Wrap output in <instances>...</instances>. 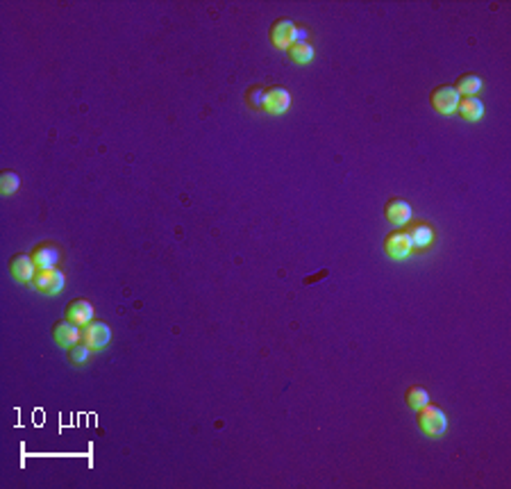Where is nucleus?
Returning a JSON list of instances; mask_svg holds the SVG:
<instances>
[{
  "instance_id": "1",
  "label": "nucleus",
  "mask_w": 511,
  "mask_h": 489,
  "mask_svg": "<svg viewBox=\"0 0 511 489\" xmlns=\"http://www.w3.org/2000/svg\"><path fill=\"white\" fill-rule=\"evenodd\" d=\"M416 423L423 434H427V437H441L448 430V417H445V412L439 408V405H425L416 412Z\"/></svg>"
},
{
  "instance_id": "2",
  "label": "nucleus",
  "mask_w": 511,
  "mask_h": 489,
  "mask_svg": "<svg viewBox=\"0 0 511 489\" xmlns=\"http://www.w3.org/2000/svg\"><path fill=\"white\" fill-rule=\"evenodd\" d=\"M307 37V32L304 30H298V26L293 23L289 18H280L275 21L273 26L268 30V39L273 43L275 48H282V50H289L296 41H304Z\"/></svg>"
},
{
  "instance_id": "3",
  "label": "nucleus",
  "mask_w": 511,
  "mask_h": 489,
  "mask_svg": "<svg viewBox=\"0 0 511 489\" xmlns=\"http://www.w3.org/2000/svg\"><path fill=\"white\" fill-rule=\"evenodd\" d=\"M459 101H461L459 91H457L454 86H450V84L437 86V89L430 94V105L434 107V112H439V114H443V116L454 114Z\"/></svg>"
},
{
  "instance_id": "4",
  "label": "nucleus",
  "mask_w": 511,
  "mask_h": 489,
  "mask_svg": "<svg viewBox=\"0 0 511 489\" xmlns=\"http://www.w3.org/2000/svg\"><path fill=\"white\" fill-rule=\"evenodd\" d=\"M32 282H35L37 291L46 293V296H57V293L67 287V276H64L59 269H46V271H37Z\"/></svg>"
},
{
  "instance_id": "5",
  "label": "nucleus",
  "mask_w": 511,
  "mask_h": 489,
  "mask_svg": "<svg viewBox=\"0 0 511 489\" xmlns=\"http://www.w3.org/2000/svg\"><path fill=\"white\" fill-rule=\"evenodd\" d=\"M82 342L89 346V349H93V351L105 349V346L112 342L110 325L103 323V321H91L89 325H84V328H82Z\"/></svg>"
},
{
  "instance_id": "6",
  "label": "nucleus",
  "mask_w": 511,
  "mask_h": 489,
  "mask_svg": "<svg viewBox=\"0 0 511 489\" xmlns=\"http://www.w3.org/2000/svg\"><path fill=\"white\" fill-rule=\"evenodd\" d=\"M291 107V94L285 89V86H270L264 94V105L262 110L270 116H280L285 114Z\"/></svg>"
},
{
  "instance_id": "7",
  "label": "nucleus",
  "mask_w": 511,
  "mask_h": 489,
  "mask_svg": "<svg viewBox=\"0 0 511 489\" xmlns=\"http://www.w3.org/2000/svg\"><path fill=\"white\" fill-rule=\"evenodd\" d=\"M414 251V246H411V239L405 230H394L389 232L386 239H384V253L391 257V259H405L411 255Z\"/></svg>"
},
{
  "instance_id": "8",
  "label": "nucleus",
  "mask_w": 511,
  "mask_h": 489,
  "mask_svg": "<svg viewBox=\"0 0 511 489\" xmlns=\"http://www.w3.org/2000/svg\"><path fill=\"white\" fill-rule=\"evenodd\" d=\"M30 257H32V262H35L37 271H46V269H57L62 253H59V248L52 244H39L32 248Z\"/></svg>"
},
{
  "instance_id": "9",
  "label": "nucleus",
  "mask_w": 511,
  "mask_h": 489,
  "mask_svg": "<svg viewBox=\"0 0 511 489\" xmlns=\"http://www.w3.org/2000/svg\"><path fill=\"white\" fill-rule=\"evenodd\" d=\"M52 339H55V344L71 349V346L82 342V330H80V325L71 323L69 319L67 321H57L55 325H52Z\"/></svg>"
},
{
  "instance_id": "10",
  "label": "nucleus",
  "mask_w": 511,
  "mask_h": 489,
  "mask_svg": "<svg viewBox=\"0 0 511 489\" xmlns=\"http://www.w3.org/2000/svg\"><path fill=\"white\" fill-rule=\"evenodd\" d=\"M9 274L18 282H32L37 276V266L32 262V257L25 253H18L9 259Z\"/></svg>"
},
{
  "instance_id": "11",
  "label": "nucleus",
  "mask_w": 511,
  "mask_h": 489,
  "mask_svg": "<svg viewBox=\"0 0 511 489\" xmlns=\"http://www.w3.org/2000/svg\"><path fill=\"white\" fill-rule=\"evenodd\" d=\"M384 216L391 225H407L409 219H411V205L402 198H391L386 205H384Z\"/></svg>"
},
{
  "instance_id": "12",
  "label": "nucleus",
  "mask_w": 511,
  "mask_h": 489,
  "mask_svg": "<svg viewBox=\"0 0 511 489\" xmlns=\"http://www.w3.org/2000/svg\"><path fill=\"white\" fill-rule=\"evenodd\" d=\"M67 319L75 325H80V328H84V325H89L93 321V305L84 298L71 300L67 305Z\"/></svg>"
},
{
  "instance_id": "13",
  "label": "nucleus",
  "mask_w": 511,
  "mask_h": 489,
  "mask_svg": "<svg viewBox=\"0 0 511 489\" xmlns=\"http://www.w3.org/2000/svg\"><path fill=\"white\" fill-rule=\"evenodd\" d=\"M457 112H459L464 121H480L484 116V103L477 96H466L457 105Z\"/></svg>"
},
{
  "instance_id": "14",
  "label": "nucleus",
  "mask_w": 511,
  "mask_h": 489,
  "mask_svg": "<svg viewBox=\"0 0 511 489\" xmlns=\"http://www.w3.org/2000/svg\"><path fill=\"white\" fill-rule=\"evenodd\" d=\"M409 239H411V246H414V251H420V248H427L432 244V239H434V230H432V225L427 223H416V225H411L409 230H407Z\"/></svg>"
},
{
  "instance_id": "15",
  "label": "nucleus",
  "mask_w": 511,
  "mask_h": 489,
  "mask_svg": "<svg viewBox=\"0 0 511 489\" xmlns=\"http://www.w3.org/2000/svg\"><path fill=\"white\" fill-rule=\"evenodd\" d=\"M314 46L309 41H296L293 46L289 48V57L296 62V64H309L314 60Z\"/></svg>"
},
{
  "instance_id": "16",
  "label": "nucleus",
  "mask_w": 511,
  "mask_h": 489,
  "mask_svg": "<svg viewBox=\"0 0 511 489\" xmlns=\"http://www.w3.org/2000/svg\"><path fill=\"white\" fill-rule=\"evenodd\" d=\"M454 89L459 91V96H477V91L482 89V78L475 73H469V75H461L459 80H457Z\"/></svg>"
},
{
  "instance_id": "17",
  "label": "nucleus",
  "mask_w": 511,
  "mask_h": 489,
  "mask_svg": "<svg viewBox=\"0 0 511 489\" xmlns=\"http://www.w3.org/2000/svg\"><path fill=\"white\" fill-rule=\"evenodd\" d=\"M405 403L411 408V410H420V408H425L430 403V394H427V389L425 387H409L407 389V394H405Z\"/></svg>"
},
{
  "instance_id": "18",
  "label": "nucleus",
  "mask_w": 511,
  "mask_h": 489,
  "mask_svg": "<svg viewBox=\"0 0 511 489\" xmlns=\"http://www.w3.org/2000/svg\"><path fill=\"white\" fill-rule=\"evenodd\" d=\"M21 187V178L16 176L14 171H3L0 173V193L3 196H12L16 193Z\"/></svg>"
},
{
  "instance_id": "19",
  "label": "nucleus",
  "mask_w": 511,
  "mask_h": 489,
  "mask_svg": "<svg viewBox=\"0 0 511 489\" xmlns=\"http://www.w3.org/2000/svg\"><path fill=\"white\" fill-rule=\"evenodd\" d=\"M91 355H93V349H89L84 342L82 344H75L69 349V360L71 364H84V362H89L91 360Z\"/></svg>"
},
{
  "instance_id": "20",
  "label": "nucleus",
  "mask_w": 511,
  "mask_h": 489,
  "mask_svg": "<svg viewBox=\"0 0 511 489\" xmlns=\"http://www.w3.org/2000/svg\"><path fill=\"white\" fill-rule=\"evenodd\" d=\"M264 94H266L264 86H250L248 94H246L248 105L253 107V110H262V105H264Z\"/></svg>"
}]
</instances>
